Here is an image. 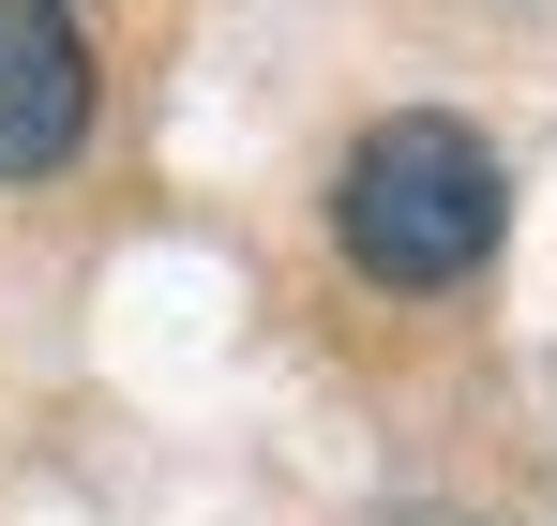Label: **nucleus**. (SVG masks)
Listing matches in <instances>:
<instances>
[{"label": "nucleus", "instance_id": "obj_1", "mask_svg": "<svg viewBox=\"0 0 557 526\" xmlns=\"http://www.w3.org/2000/svg\"><path fill=\"white\" fill-rule=\"evenodd\" d=\"M497 211H512L497 151H482L467 121H437V105L376 121L362 151H347V180H332V241H347L376 286H453V271H482L497 256Z\"/></svg>", "mask_w": 557, "mask_h": 526}, {"label": "nucleus", "instance_id": "obj_2", "mask_svg": "<svg viewBox=\"0 0 557 526\" xmlns=\"http://www.w3.org/2000/svg\"><path fill=\"white\" fill-rule=\"evenodd\" d=\"M91 136V46L61 0H0V180H46Z\"/></svg>", "mask_w": 557, "mask_h": 526}]
</instances>
